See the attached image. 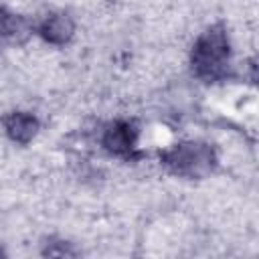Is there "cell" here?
Here are the masks:
<instances>
[{
    "label": "cell",
    "mask_w": 259,
    "mask_h": 259,
    "mask_svg": "<svg viewBox=\"0 0 259 259\" xmlns=\"http://www.w3.org/2000/svg\"><path fill=\"white\" fill-rule=\"evenodd\" d=\"M2 34L6 40H14L20 42L28 32L34 30V26H28V22L24 18H20L18 14H10L8 10L2 12Z\"/></svg>",
    "instance_id": "obj_6"
},
{
    "label": "cell",
    "mask_w": 259,
    "mask_h": 259,
    "mask_svg": "<svg viewBox=\"0 0 259 259\" xmlns=\"http://www.w3.org/2000/svg\"><path fill=\"white\" fill-rule=\"evenodd\" d=\"M214 162L217 158L212 148L200 142H180L162 154V164L168 166L170 172L186 178H200L208 174Z\"/></svg>",
    "instance_id": "obj_2"
},
{
    "label": "cell",
    "mask_w": 259,
    "mask_h": 259,
    "mask_svg": "<svg viewBox=\"0 0 259 259\" xmlns=\"http://www.w3.org/2000/svg\"><path fill=\"white\" fill-rule=\"evenodd\" d=\"M40 123L30 111H12L4 117V132L14 144H28L38 134Z\"/></svg>",
    "instance_id": "obj_5"
},
{
    "label": "cell",
    "mask_w": 259,
    "mask_h": 259,
    "mask_svg": "<svg viewBox=\"0 0 259 259\" xmlns=\"http://www.w3.org/2000/svg\"><path fill=\"white\" fill-rule=\"evenodd\" d=\"M190 65L198 79L221 81L231 67V42L221 24L208 26L200 32L190 51Z\"/></svg>",
    "instance_id": "obj_1"
},
{
    "label": "cell",
    "mask_w": 259,
    "mask_h": 259,
    "mask_svg": "<svg viewBox=\"0 0 259 259\" xmlns=\"http://www.w3.org/2000/svg\"><path fill=\"white\" fill-rule=\"evenodd\" d=\"M101 144L111 156L127 158L138 148V127L127 119H115L103 130Z\"/></svg>",
    "instance_id": "obj_3"
},
{
    "label": "cell",
    "mask_w": 259,
    "mask_h": 259,
    "mask_svg": "<svg viewBox=\"0 0 259 259\" xmlns=\"http://www.w3.org/2000/svg\"><path fill=\"white\" fill-rule=\"evenodd\" d=\"M34 32L49 45H65L75 34V22L67 12H49L36 24Z\"/></svg>",
    "instance_id": "obj_4"
}]
</instances>
